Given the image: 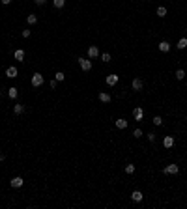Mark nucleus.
I'll return each mask as SVG.
<instances>
[{
	"label": "nucleus",
	"instance_id": "9",
	"mask_svg": "<svg viewBox=\"0 0 187 209\" xmlns=\"http://www.w3.org/2000/svg\"><path fill=\"white\" fill-rule=\"evenodd\" d=\"M163 146H165L166 149H170L174 146V136H170V135H166L165 138H163Z\"/></svg>",
	"mask_w": 187,
	"mask_h": 209
},
{
	"label": "nucleus",
	"instance_id": "22",
	"mask_svg": "<svg viewBox=\"0 0 187 209\" xmlns=\"http://www.w3.org/2000/svg\"><path fill=\"white\" fill-rule=\"evenodd\" d=\"M13 112H15V114H23V112H25V106H23V105H19V103H17V105H15V106H13Z\"/></svg>",
	"mask_w": 187,
	"mask_h": 209
},
{
	"label": "nucleus",
	"instance_id": "29",
	"mask_svg": "<svg viewBox=\"0 0 187 209\" xmlns=\"http://www.w3.org/2000/svg\"><path fill=\"white\" fill-rule=\"evenodd\" d=\"M56 84H58V80H56V78H54V80H51V82H49V86H51V88H53V90L56 88Z\"/></svg>",
	"mask_w": 187,
	"mask_h": 209
},
{
	"label": "nucleus",
	"instance_id": "31",
	"mask_svg": "<svg viewBox=\"0 0 187 209\" xmlns=\"http://www.w3.org/2000/svg\"><path fill=\"white\" fill-rule=\"evenodd\" d=\"M34 2H36V4H38V6H43V4H45V2H47V0H34Z\"/></svg>",
	"mask_w": 187,
	"mask_h": 209
},
{
	"label": "nucleus",
	"instance_id": "11",
	"mask_svg": "<svg viewBox=\"0 0 187 209\" xmlns=\"http://www.w3.org/2000/svg\"><path fill=\"white\" fill-rule=\"evenodd\" d=\"M99 56V49L95 45H92V47H88V58H97Z\"/></svg>",
	"mask_w": 187,
	"mask_h": 209
},
{
	"label": "nucleus",
	"instance_id": "18",
	"mask_svg": "<svg viewBox=\"0 0 187 209\" xmlns=\"http://www.w3.org/2000/svg\"><path fill=\"white\" fill-rule=\"evenodd\" d=\"M174 77H176L178 80H184V78H185V71L184 69H178L176 73H174Z\"/></svg>",
	"mask_w": 187,
	"mask_h": 209
},
{
	"label": "nucleus",
	"instance_id": "3",
	"mask_svg": "<svg viewBox=\"0 0 187 209\" xmlns=\"http://www.w3.org/2000/svg\"><path fill=\"white\" fill-rule=\"evenodd\" d=\"M79 65H81L82 71H90L92 69V60H88V58H79Z\"/></svg>",
	"mask_w": 187,
	"mask_h": 209
},
{
	"label": "nucleus",
	"instance_id": "26",
	"mask_svg": "<svg viewBox=\"0 0 187 209\" xmlns=\"http://www.w3.org/2000/svg\"><path fill=\"white\" fill-rule=\"evenodd\" d=\"M142 135H144V133H142L140 129H135V131H133V136H135V138H140Z\"/></svg>",
	"mask_w": 187,
	"mask_h": 209
},
{
	"label": "nucleus",
	"instance_id": "7",
	"mask_svg": "<svg viewBox=\"0 0 187 209\" xmlns=\"http://www.w3.org/2000/svg\"><path fill=\"white\" fill-rule=\"evenodd\" d=\"M118 80H120V77H118V75H109V77L105 78V82H107L109 86H116Z\"/></svg>",
	"mask_w": 187,
	"mask_h": 209
},
{
	"label": "nucleus",
	"instance_id": "6",
	"mask_svg": "<svg viewBox=\"0 0 187 209\" xmlns=\"http://www.w3.org/2000/svg\"><path fill=\"white\" fill-rule=\"evenodd\" d=\"M23 183H25V179H23V177H13V179H11L10 181V185H11V187H13V189H21L23 187Z\"/></svg>",
	"mask_w": 187,
	"mask_h": 209
},
{
	"label": "nucleus",
	"instance_id": "16",
	"mask_svg": "<svg viewBox=\"0 0 187 209\" xmlns=\"http://www.w3.org/2000/svg\"><path fill=\"white\" fill-rule=\"evenodd\" d=\"M116 127L118 129H127V120H124V118L116 120Z\"/></svg>",
	"mask_w": 187,
	"mask_h": 209
},
{
	"label": "nucleus",
	"instance_id": "24",
	"mask_svg": "<svg viewBox=\"0 0 187 209\" xmlns=\"http://www.w3.org/2000/svg\"><path fill=\"white\" fill-rule=\"evenodd\" d=\"M99 56H101V60L105 62V64H107V62H110V54L109 52H103V54H99Z\"/></svg>",
	"mask_w": 187,
	"mask_h": 209
},
{
	"label": "nucleus",
	"instance_id": "17",
	"mask_svg": "<svg viewBox=\"0 0 187 209\" xmlns=\"http://www.w3.org/2000/svg\"><path fill=\"white\" fill-rule=\"evenodd\" d=\"M99 101H101V103H109L110 95H109V93H105V92H101V93H99Z\"/></svg>",
	"mask_w": 187,
	"mask_h": 209
},
{
	"label": "nucleus",
	"instance_id": "5",
	"mask_svg": "<svg viewBox=\"0 0 187 209\" xmlns=\"http://www.w3.org/2000/svg\"><path fill=\"white\" fill-rule=\"evenodd\" d=\"M17 75H19V69L15 67V65H10V67L6 69V77H8V78H15Z\"/></svg>",
	"mask_w": 187,
	"mask_h": 209
},
{
	"label": "nucleus",
	"instance_id": "28",
	"mask_svg": "<svg viewBox=\"0 0 187 209\" xmlns=\"http://www.w3.org/2000/svg\"><path fill=\"white\" fill-rule=\"evenodd\" d=\"M148 140L150 142H155V133H148Z\"/></svg>",
	"mask_w": 187,
	"mask_h": 209
},
{
	"label": "nucleus",
	"instance_id": "10",
	"mask_svg": "<svg viewBox=\"0 0 187 209\" xmlns=\"http://www.w3.org/2000/svg\"><path fill=\"white\" fill-rule=\"evenodd\" d=\"M142 198H144V194H142L140 191H133L131 192V200H133V202H142Z\"/></svg>",
	"mask_w": 187,
	"mask_h": 209
},
{
	"label": "nucleus",
	"instance_id": "15",
	"mask_svg": "<svg viewBox=\"0 0 187 209\" xmlns=\"http://www.w3.org/2000/svg\"><path fill=\"white\" fill-rule=\"evenodd\" d=\"M17 95H19V90L15 88V86L8 90V97H10V99H17Z\"/></svg>",
	"mask_w": 187,
	"mask_h": 209
},
{
	"label": "nucleus",
	"instance_id": "12",
	"mask_svg": "<svg viewBox=\"0 0 187 209\" xmlns=\"http://www.w3.org/2000/svg\"><path fill=\"white\" fill-rule=\"evenodd\" d=\"M157 47H159V50H161V52H169V50H170V43L169 41H161Z\"/></svg>",
	"mask_w": 187,
	"mask_h": 209
},
{
	"label": "nucleus",
	"instance_id": "4",
	"mask_svg": "<svg viewBox=\"0 0 187 209\" xmlns=\"http://www.w3.org/2000/svg\"><path fill=\"white\" fill-rule=\"evenodd\" d=\"M131 88H133L135 92H140V90L144 88V82H142L140 78H133V82H131Z\"/></svg>",
	"mask_w": 187,
	"mask_h": 209
},
{
	"label": "nucleus",
	"instance_id": "30",
	"mask_svg": "<svg viewBox=\"0 0 187 209\" xmlns=\"http://www.w3.org/2000/svg\"><path fill=\"white\" fill-rule=\"evenodd\" d=\"M23 37H30V30H23Z\"/></svg>",
	"mask_w": 187,
	"mask_h": 209
},
{
	"label": "nucleus",
	"instance_id": "27",
	"mask_svg": "<svg viewBox=\"0 0 187 209\" xmlns=\"http://www.w3.org/2000/svg\"><path fill=\"white\" fill-rule=\"evenodd\" d=\"M153 123H155V125H163V118L161 116H155V118H153Z\"/></svg>",
	"mask_w": 187,
	"mask_h": 209
},
{
	"label": "nucleus",
	"instance_id": "1",
	"mask_svg": "<svg viewBox=\"0 0 187 209\" xmlns=\"http://www.w3.org/2000/svg\"><path fill=\"white\" fill-rule=\"evenodd\" d=\"M43 82H45V78H43L41 73H34V75H32V86H34V88L43 86Z\"/></svg>",
	"mask_w": 187,
	"mask_h": 209
},
{
	"label": "nucleus",
	"instance_id": "19",
	"mask_svg": "<svg viewBox=\"0 0 187 209\" xmlns=\"http://www.w3.org/2000/svg\"><path fill=\"white\" fill-rule=\"evenodd\" d=\"M53 4H54L56 10H62V7L66 6V0H53Z\"/></svg>",
	"mask_w": 187,
	"mask_h": 209
},
{
	"label": "nucleus",
	"instance_id": "14",
	"mask_svg": "<svg viewBox=\"0 0 187 209\" xmlns=\"http://www.w3.org/2000/svg\"><path fill=\"white\" fill-rule=\"evenodd\" d=\"M13 56H15V60L23 62V60H25V50H23V49H17V50L13 52Z\"/></svg>",
	"mask_w": 187,
	"mask_h": 209
},
{
	"label": "nucleus",
	"instance_id": "32",
	"mask_svg": "<svg viewBox=\"0 0 187 209\" xmlns=\"http://www.w3.org/2000/svg\"><path fill=\"white\" fill-rule=\"evenodd\" d=\"M0 2H2L4 6H8V4H11V0H0Z\"/></svg>",
	"mask_w": 187,
	"mask_h": 209
},
{
	"label": "nucleus",
	"instance_id": "2",
	"mask_svg": "<svg viewBox=\"0 0 187 209\" xmlns=\"http://www.w3.org/2000/svg\"><path fill=\"white\" fill-rule=\"evenodd\" d=\"M163 172H165V174H169V176H176L178 172H180V166H178V164H169V166L163 168Z\"/></svg>",
	"mask_w": 187,
	"mask_h": 209
},
{
	"label": "nucleus",
	"instance_id": "20",
	"mask_svg": "<svg viewBox=\"0 0 187 209\" xmlns=\"http://www.w3.org/2000/svg\"><path fill=\"white\" fill-rule=\"evenodd\" d=\"M155 13H157V17H165V15H166V7L165 6H159Z\"/></svg>",
	"mask_w": 187,
	"mask_h": 209
},
{
	"label": "nucleus",
	"instance_id": "23",
	"mask_svg": "<svg viewBox=\"0 0 187 209\" xmlns=\"http://www.w3.org/2000/svg\"><path fill=\"white\" fill-rule=\"evenodd\" d=\"M124 170H125V174H133V172H135V164H125V168H124Z\"/></svg>",
	"mask_w": 187,
	"mask_h": 209
},
{
	"label": "nucleus",
	"instance_id": "13",
	"mask_svg": "<svg viewBox=\"0 0 187 209\" xmlns=\"http://www.w3.org/2000/svg\"><path fill=\"white\" fill-rule=\"evenodd\" d=\"M176 47H178L180 50L187 49V37H180V39H178V43H176Z\"/></svg>",
	"mask_w": 187,
	"mask_h": 209
},
{
	"label": "nucleus",
	"instance_id": "21",
	"mask_svg": "<svg viewBox=\"0 0 187 209\" xmlns=\"http://www.w3.org/2000/svg\"><path fill=\"white\" fill-rule=\"evenodd\" d=\"M26 22H28V25H36V22H38V17L32 13V15H28V17H26Z\"/></svg>",
	"mask_w": 187,
	"mask_h": 209
},
{
	"label": "nucleus",
	"instance_id": "25",
	"mask_svg": "<svg viewBox=\"0 0 187 209\" xmlns=\"http://www.w3.org/2000/svg\"><path fill=\"white\" fill-rule=\"evenodd\" d=\"M54 78H56L58 82H62L64 80V73H62V71H56V73H54Z\"/></svg>",
	"mask_w": 187,
	"mask_h": 209
},
{
	"label": "nucleus",
	"instance_id": "8",
	"mask_svg": "<svg viewBox=\"0 0 187 209\" xmlns=\"http://www.w3.org/2000/svg\"><path fill=\"white\" fill-rule=\"evenodd\" d=\"M133 118H135L137 121H140L142 118H144V110H142L140 106H137V108H133Z\"/></svg>",
	"mask_w": 187,
	"mask_h": 209
}]
</instances>
